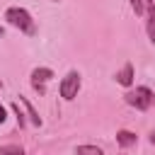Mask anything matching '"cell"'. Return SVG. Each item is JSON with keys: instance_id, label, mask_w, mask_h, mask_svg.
Returning a JSON list of instances; mask_svg holds the SVG:
<instances>
[{"instance_id": "cell-15", "label": "cell", "mask_w": 155, "mask_h": 155, "mask_svg": "<svg viewBox=\"0 0 155 155\" xmlns=\"http://www.w3.org/2000/svg\"><path fill=\"white\" fill-rule=\"evenodd\" d=\"M0 36H2V27H0Z\"/></svg>"}, {"instance_id": "cell-3", "label": "cell", "mask_w": 155, "mask_h": 155, "mask_svg": "<svg viewBox=\"0 0 155 155\" xmlns=\"http://www.w3.org/2000/svg\"><path fill=\"white\" fill-rule=\"evenodd\" d=\"M126 97V102L131 104V107H136L138 111H145L150 104H153V99H155V94H153V90L150 87H136V90H131V92H126L124 94Z\"/></svg>"}, {"instance_id": "cell-11", "label": "cell", "mask_w": 155, "mask_h": 155, "mask_svg": "<svg viewBox=\"0 0 155 155\" xmlns=\"http://www.w3.org/2000/svg\"><path fill=\"white\" fill-rule=\"evenodd\" d=\"M10 109H12V111H15V116H17V126H19V128H24V124H27V121H24V114L19 111V104L15 102V104H10Z\"/></svg>"}, {"instance_id": "cell-1", "label": "cell", "mask_w": 155, "mask_h": 155, "mask_svg": "<svg viewBox=\"0 0 155 155\" xmlns=\"http://www.w3.org/2000/svg\"><path fill=\"white\" fill-rule=\"evenodd\" d=\"M5 19H7L10 27L19 29L22 34H29V36H31V34L36 31V24H34L31 15H29L24 7H7V10H5Z\"/></svg>"}, {"instance_id": "cell-16", "label": "cell", "mask_w": 155, "mask_h": 155, "mask_svg": "<svg viewBox=\"0 0 155 155\" xmlns=\"http://www.w3.org/2000/svg\"><path fill=\"white\" fill-rule=\"evenodd\" d=\"M0 87H2V80H0Z\"/></svg>"}, {"instance_id": "cell-12", "label": "cell", "mask_w": 155, "mask_h": 155, "mask_svg": "<svg viewBox=\"0 0 155 155\" xmlns=\"http://www.w3.org/2000/svg\"><path fill=\"white\" fill-rule=\"evenodd\" d=\"M131 7L136 15H145V0H131Z\"/></svg>"}, {"instance_id": "cell-13", "label": "cell", "mask_w": 155, "mask_h": 155, "mask_svg": "<svg viewBox=\"0 0 155 155\" xmlns=\"http://www.w3.org/2000/svg\"><path fill=\"white\" fill-rule=\"evenodd\" d=\"M5 119H7V109L0 104V124H5Z\"/></svg>"}, {"instance_id": "cell-5", "label": "cell", "mask_w": 155, "mask_h": 155, "mask_svg": "<svg viewBox=\"0 0 155 155\" xmlns=\"http://www.w3.org/2000/svg\"><path fill=\"white\" fill-rule=\"evenodd\" d=\"M145 29H148V39L150 44H155V0H145Z\"/></svg>"}, {"instance_id": "cell-8", "label": "cell", "mask_w": 155, "mask_h": 155, "mask_svg": "<svg viewBox=\"0 0 155 155\" xmlns=\"http://www.w3.org/2000/svg\"><path fill=\"white\" fill-rule=\"evenodd\" d=\"M19 102L24 104V109H27V116H29V121H31L34 126H41V116L36 114V109L31 107V102H29L27 97H22V94H19Z\"/></svg>"}, {"instance_id": "cell-2", "label": "cell", "mask_w": 155, "mask_h": 155, "mask_svg": "<svg viewBox=\"0 0 155 155\" xmlns=\"http://www.w3.org/2000/svg\"><path fill=\"white\" fill-rule=\"evenodd\" d=\"M58 92H61V97L65 102H73L78 97V92H80V73L78 70H68L58 82Z\"/></svg>"}, {"instance_id": "cell-6", "label": "cell", "mask_w": 155, "mask_h": 155, "mask_svg": "<svg viewBox=\"0 0 155 155\" xmlns=\"http://www.w3.org/2000/svg\"><path fill=\"white\" fill-rule=\"evenodd\" d=\"M114 78H116V82H119V85L131 87V85H133V63H124V68H121Z\"/></svg>"}, {"instance_id": "cell-9", "label": "cell", "mask_w": 155, "mask_h": 155, "mask_svg": "<svg viewBox=\"0 0 155 155\" xmlns=\"http://www.w3.org/2000/svg\"><path fill=\"white\" fill-rule=\"evenodd\" d=\"M75 155H104V153L97 145H78L75 148Z\"/></svg>"}, {"instance_id": "cell-4", "label": "cell", "mask_w": 155, "mask_h": 155, "mask_svg": "<svg viewBox=\"0 0 155 155\" xmlns=\"http://www.w3.org/2000/svg\"><path fill=\"white\" fill-rule=\"evenodd\" d=\"M51 78H53V70L41 65V68H34V70H31V80H29V82H31V87H34L39 94H44V92H46V82H48Z\"/></svg>"}, {"instance_id": "cell-7", "label": "cell", "mask_w": 155, "mask_h": 155, "mask_svg": "<svg viewBox=\"0 0 155 155\" xmlns=\"http://www.w3.org/2000/svg\"><path fill=\"white\" fill-rule=\"evenodd\" d=\"M136 140H138V136H136L133 131H126V128L116 131V143H119L121 148H131V145H136Z\"/></svg>"}, {"instance_id": "cell-14", "label": "cell", "mask_w": 155, "mask_h": 155, "mask_svg": "<svg viewBox=\"0 0 155 155\" xmlns=\"http://www.w3.org/2000/svg\"><path fill=\"white\" fill-rule=\"evenodd\" d=\"M150 143H153V145H155V131H153V133H150Z\"/></svg>"}, {"instance_id": "cell-10", "label": "cell", "mask_w": 155, "mask_h": 155, "mask_svg": "<svg viewBox=\"0 0 155 155\" xmlns=\"http://www.w3.org/2000/svg\"><path fill=\"white\" fill-rule=\"evenodd\" d=\"M0 155H24V148H19V145H0Z\"/></svg>"}]
</instances>
